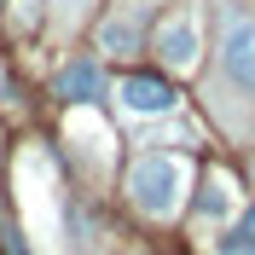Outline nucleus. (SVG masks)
Here are the masks:
<instances>
[{
  "mask_svg": "<svg viewBox=\"0 0 255 255\" xmlns=\"http://www.w3.org/2000/svg\"><path fill=\"white\" fill-rule=\"evenodd\" d=\"M221 58H226V76L255 93V17H238L221 41Z\"/></svg>",
  "mask_w": 255,
  "mask_h": 255,
  "instance_id": "nucleus-3",
  "label": "nucleus"
},
{
  "mask_svg": "<svg viewBox=\"0 0 255 255\" xmlns=\"http://www.w3.org/2000/svg\"><path fill=\"white\" fill-rule=\"evenodd\" d=\"M105 93V76H99V64H64L58 70V99H70V105H87V99Z\"/></svg>",
  "mask_w": 255,
  "mask_h": 255,
  "instance_id": "nucleus-5",
  "label": "nucleus"
},
{
  "mask_svg": "<svg viewBox=\"0 0 255 255\" xmlns=\"http://www.w3.org/2000/svg\"><path fill=\"white\" fill-rule=\"evenodd\" d=\"M99 47L105 52H133L139 47V23H133V17H111V23L99 29Z\"/></svg>",
  "mask_w": 255,
  "mask_h": 255,
  "instance_id": "nucleus-6",
  "label": "nucleus"
},
{
  "mask_svg": "<svg viewBox=\"0 0 255 255\" xmlns=\"http://www.w3.org/2000/svg\"><path fill=\"white\" fill-rule=\"evenodd\" d=\"M226 203H232L226 197V180H209L203 186V215H226Z\"/></svg>",
  "mask_w": 255,
  "mask_h": 255,
  "instance_id": "nucleus-8",
  "label": "nucleus"
},
{
  "mask_svg": "<svg viewBox=\"0 0 255 255\" xmlns=\"http://www.w3.org/2000/svg\"><path fill=\"white\" fill-rule=\"evenodd\" d=\"M128 191H133V203L145 209V215H174L180 197H186V162L180 157H139L133 168H128Z\"/></svg>",
  "mask_w": 255,
  "mask_h": 255,
  "instance_id": "nucleus-1",
  "label": "nucleus"
},
{
  "mask_svg": "<svg viewBox=\"0 0 255 255\" xmlns=\"http://www.w3.org/2000/svg\"><path fill=\"white\" fill-rule=\"evenodd\" d=\"M157 58L174 64V70H191L197 64V23L191 17H168L157 29Z\"/></svg>",
  "mask_w": 255,
  "mask_h": 255,
  "instance_id": "nucleus-4",
  "label": "nucleus"
},
{
  "mask_svg": "<svg viewBox=\"0 0 255 255\" xmlns=\"http://www.w3.org/2000/svg\"><path fill=\"white\" fill-rule=\"evenodd\" d=\"M221 255H255V209H244L238 226L221 238Z\"/></svg>",
  "mask_w": 255,
  "mask_h": 255,
  "instance_id": "nucleus-7",
  "label": "nucleus"
},
{
  "mask_svg": "<svg viewBox=\"0 0 255 255\" xmlns=\"http://www.w3.org/2000/svg\"><path fill=\"white\" fill-rule=\"evenodd\" d=\"M116 99H122L133 116H168V111L180 105V93H174V87H168L162 76H122Z\"/></svg>",
  "mask_w": 255,
  "mask_h": 255,
  "instance_id": "nucleus-2",
  "label": "nucleus"
}]
</instances>
